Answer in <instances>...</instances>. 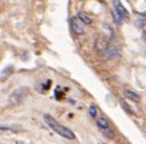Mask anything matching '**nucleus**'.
I'll use <instances>...</instances> for the list:
<instances>
[{
  "mask_svg": "<svg viewBox=\"0 0 146 144\" xmlns=\"http://www.w3.org/2000/svg\"><path fill=\"white\" fill-rule=\"evenodd\" d=\"M44 120L46 122V124L48 125L51 130H54L57 134H59L60 136H62L64 139H67V140H75L76 136L74 134L73 131H70L69 129L62 126L61 124H59L57 121L55 120L52 116H50L49 114H45L44 115Z\"/></svg>",
  "mask_w": 146,
  "mask_h": 144,
  "instance_id": "f257e3e1",
  "label": "nucleus"
},
{
  "mask_svg": "<svg viewBox=\"0 0 146 144\" xmlns=\"http://www.w3.org/2000/svg\"><path fill=\"white\" fill-rule=\"evenodd\" d=\"M29 95V88L28 87H19L17 89H15L9 96V104L11 106H18L20 105L25 99L27 98V96Z\"/></svg>",
  "mask_w": 146,
  "mask_h": 144,
  "instance_id": "f03ea898",
  "label": "nucleus"
},
{
  "mask_svg": "<svg viewBox=\"0 0 146 144\" xmlns=\"http://www.w3.org/2000/svg\"><path fill=\"white\" fill-rule=\"evenodd\" d=\"M94 47H95V49H96V51H97L98 54L104 55V54L106 53V50L108 49V47H110L108 40H107L105 37H102V36L97 37L96 40H95Z\"/></svg>",
  "mask_w": 146,
  "mask_h": 144,
  "instance_id": "7ed1b4c3",
  "label": "nucleus"
},
{
  "mask_svg": "<svg viewBox=\"0 0 146 144\" xmlns=\"http://www.w3.org/2000/svg\"><path fill=\"white\" fill-rule=\"evenodd\" d=\"M70 26H72L74 33L76 35H84L85 34V29H84V26H83V21L79 18L73 17L70 19Z\"/></svg>",
  "mask_w": 146,
  "mask_h": 144,
  "instance_id": "20e7f679",
  "label": "nucleus"
},
{
  "mask_svg": "<svg viewBox=\"0 0 146 144\" xmlns=\"http://www.w3.org/2000/svg\"><path fill=\"white\" fill-rule=\"evenodd\" d=\"M104 55L106 56V58H107V59L113 60V59H116V58H118V57H119L121 51H119L118 47H116V46H110L108 49L106 50V53H105Z\"/></svg>",
  "mask_w": 146,
  "mask_h": 144,
  "instance_id": "39448f33",
  "label": "nucleus"
},
{
  "mask_svg": "<svg viewBox=\"0 0 146 144\" xmlns=\"http://www.w3.org/2000/svg\"><path fill=\"white\" fill-rule=\"evenodd\" d=\"M113 5H114V10L117 12V13H119L123 18L127 16V11H126V9L124 8V6L121 3L119 0H113Z\"/></svg>",
  "mask_w": 146,
  "mask_h": 144,
  "instance_id": "423d86ee",
  "label": "nucleus"
},
{
  "mask_svg": "<svg viewBox=\"0 0 146 144\" xmlns=\"http://www.w3.org/2000/svg\"><path fill=\"white\" fill-rule=\"evenodd\" d=\"M124 96L126 97V98H128V99H131V101H133L134 103H138L139 101H141V97L138 94H136L135 92L133 91H131V89H124Z\"/></svg>",
  "mask_w": 146,
  "mask_h": 144,
  "instance_id": "0eeeda50",
  "label": "nucleus"
},
{
  "mask_svg": "<svg viewBox=\"0 0 146 144\" xmlns=\"http://www.w3.org/2000/svg\"><path fill=\"white\" fill-rule=\"evenodd\" d=\"M96 125H97V127L100 130V131L106 130V129L110 127V122H108L107 119H105V117H99V119H97V121H96Z\"/></svg>",
  "mask_w": 146,
  "mask_h": 144,
  "instance_id": "6e6552de",
  "label": "nucleus"
},
{
  "mask_svg": "<svg viewBox=\"0 0 146 144\" xmlns=\"http://www.w3.org/2000/svg\"><path fill=\"white\" fill-rule=\"evenodd\" d=\"M78 18L83 21V24H85V25H90L93 23L92 18H90L88 15H86L85 12H79V13H78Z\"/></svg>",
  "mask_w": 146,
  "mask_h": 144,
  "instance_id": "1a4fd4ad",
  "label": "nucleus"
},
{
  "mask_svg": "<svg viewBox=\"0 0 146 144\" xmlns=\"http://www.w3.org/2000/svg\"><path fill=\"white\" fill-rule=\"evenodd\" d=\"M102 132H103V135H104L105 137H107L108 140H111V139H114V136H115V133H114V131H113L110 127L106 129V130H103Z\"/></svg>",
  "mask_w": 146,
  "mask_h": 144,
  "instance_id": "9d476101",
  "label": "nucleus"
},
{
  "mask_svg": "<svg viewBox=\"0 0 146 144\" xmlns=\"http://www.w3.org/2000/svg\"><path fill=\"white\" fill-rule=\"evenodd\" d=\"M121 106H122L123 109H124L126 113H128V114H134V112L132 111V108L128 106V104H127L126 102H124V101H121Z\"/></svg>",
  "mask_w": 146,
  "mask_h": 144,
  "instance_id": "9b49d317",
  "label": "nucleus"
},
{
  "mask_svg": "<svg viewBox=\"0 0 146 144\" xmlns=\"http://www.w3.org/2000/svg\"><path fill=\"white\" fill-rule=\"evenodd\" d=\"M113 16H114V20H115V23L117 25H121L122 24V21H123V17L119 15V13H117V12L115 11H113Z\"/></svg>",
  "mask_w": 146,
  "mask_h": 144,
  "instance_id": "f8f14e48",
  "label": "nucleus"
},
{
  "mask_svg": "<svg viewBox=\"0 0 146 144\" xmlns=\"http://www.w3.org/2000/svg\"><path fill=\"white\" fill-rule=\"evenodd\" d=\"M89 115H90L92 117H94V119L97 116V108H96V106L92 105V106L89 107Z\"/></svg>",
  "mask_w": 146,
  "mask_h": 144,
  "instance_id": "ddd939ff",
  "label": "nucleus"
},
{
  "mask_svg": "<svg viewBox=\"0 0 146 144\" xmlns=\"http://www.w3.org/2000/svg\"><path fill=\"white\" fill-rule=\"evenodd\" d=\"M145 25H146V21H143V20H137L136 21V26L138 28H143V26H145Z\"/></svg>",
  "mask_w": 146,
  "mask_h": 144,
  "instance_id": "4468645a",
  "label": "nucleus"
},
{
  "mask_svg": "<svg viewBox=\"0 0 146 144\" xmlns=\"http://www.w3.org/2000/svg\"><path fill=\"white\" fill-rule=\"evenodd\" d=\"M142 16H144V17H146V11L143 12V13H142Z\"/></svg>",
  "mask_w": 146,
  "mask_h": 144,
  "instance_id": "2eb2a0df",
  "label": "nucleus"
}]
</instances>
